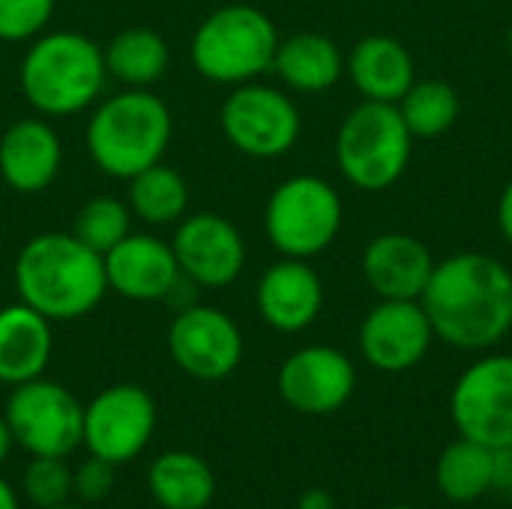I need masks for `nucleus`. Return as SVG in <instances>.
I'll use <instances>...</instances> for the list:
<instances>
[{
  "label": "nucleus",
  "mask_w": 512,
  "mask_h": 509,
  "mask_svg": "<svg viewBox=\"0 0 512 509\" xmlns=\"http://www.w3.org/2000/svg\"><path fill=\"white\" fill-rule=\"evenodd\" d=\"M432 330L453 348L486 351L512 330V270L483 252L435 261L420 297Z\"/></svg>",
  "instance_id": "nucleus-1"
},
{
  "label": "nucleus",
  "mask_w": 512,
  "mask_h": 509,
  "mask_svg": "<svg viewBox=\"0 0 512 509\" xmlns=\"http://www.w3.org/2000/svg\"><path fill=\"white\" fill-rule=\"evenodd\" d=\"M18 300L48 321H75L108 294L105 261L75 234L45 231L30 237L12 267Z\"/></svg>",
  "instance_id": "nucleus-2"
},
{
  "label": "nucleus",
  "mask_w": 512,
  "mask_h": 509,
  "mask_svg": "<svg viewBox=\"0 0 512 509\" xmlns=\"http://www.w3.org/2000/svg\"><path fill=\"white\" fill-rule=\"evenodd\" d=\"M174 120L168 105L147 87H129L96 105L87 123V153L108 177L129 180L162 162Z\"/></svg>",
  "instance_id": "nucleus-3"
},
{
  "label": "nucleus",
  "mask_w": 512,
  "mask_h": 509,
  "mask_svg": "<svg viewBox=\"0 0 512 509\" xmlns=\"http://www.w3.org/2000/svg\"><path fill=\"white\" fill-rule=\"evenodd\" d=\"M105 78L102 48L75 30L36 36L21 60L24 99L48 117H69L90 108L99 99Z\"/></svg>",
  "instance_id": "nucleus-4"
},
{
  "label": "nucleus",
  "mask_w": 512,
  "mask_h": 509,
  "mask_svg": "<svg viewBox=\"0 0 512 509\" xmlns=\"http://www.w3.org/2000/svg\"><path fill=\"white\" fill-rule=\"evenodd\" d=\"M279 33L273 18L252 3H228L210 12L192 36L195 69L216 84H246L273 69Z\"/></svg>",
  "instance_id": "nucleus-5"
},
{
  "label": "nucleus",
  "mask_w": 512,
  "mask_h": 509,
  "mask_svg": "<svg viewBox=\"0 0 512 509\" xmlns=\"http://www.w3.org/2000/svg\"><path fill=\"white\" fill-rule=\"evenodd\" d=\"M411 144L414 135L405 126L399 105L366 99L336 132V165L351 186L381 192L408 171Z\"/></svg>",
  "instance_id": "nucleus-6"
},
{
  "label": "nucleus",
  "mask_w": 512,
  "mask_h": 509,
  "mask_svg": "<svg viewBox=\"0 0 512 509\" xmlns=\"http://www.w3.org/2000/svg\"><path fill=\"white\" fill-rule=\"evenodd\" d=\"M342 213V198L324 177L297 174L273 189L264 207V231L282 258L309 261L339 237Z\"/></svg>",
  "instance_id": "nucleus-7"
},
{
  "label": "nucleus",
  "mask_w": 512,
  "mask_h": 509,
  "mask_svg": "<svg viewBox=\"0 0 512 509\" xmlns=\"http://www.w3.org/2000/svg\"><path fill=\"white\" fill-rule=\"evenodd\" d=\"M6 423L15 444L30 456L66 459L81 447L84 408L66 387L33 378L12 390L6 402Z\"/></svg>",
  "instance_id": "nucleus-8"
},
{
  "label": "nucleus",
  "mask_w": 512,
  "mask_h": 509,
  "mask_svg": "<svg viewBox=\"0 0 512 509\" xmlns=\"http://www.w3.org/2000/svg\"><path fill=\"white\" fill-rule=\"evenodd\" d=\"M300 108L270 84H237L222 105V132L234 150L252 159L285 156L300 138Z\"/></svg>",
  "instance_id": "nucleus-9"
},
{
  "label": "nucleus",
  "mask_w": 512,
  "mask_h": 509,
  "mask_svg": "<svg viewBox=\"0 0 512 509\" xmlns=\"http://www.w3.org/2000/svg\"><path fill=\"white\" fill-rule=\"evenodd\" d=\"M450 414L462 438L492 450L512 447V357L492 354L462 372L450 396Z\"/></svg>",
  "instance_id": "nucleus-10"
},
{
  "label": "nucleus",
  "mask_w": 512,
  "mask_h": 509,
  "mask_svg": "<svg viewBox=\"0 0 512 509\" xmlns=\"http://www.w3.org/2000/svg\"><path fill=\"white\" fill-rule=\"evenodd\" d=\"M156 429V402L138 384H114L84 408L81 447L111 465H126L150 444Z\"/></svg>",
  "instance_id": "nucleus-11"
},
{
  "label": "nucleus",
  "mask_w": 512,
  "mask_h": 509,
  "mask_svg": "<svg viewBox=\"0 0 512 509\" xmlns=\"http://www.w3.org/2000/svg\"><path fill=\"white\" fill-rule=\"evenodd\" d=\"M168 351L186 375L198 381H222L243 360V336L222 309L189 306L168 330Z\"/></svg>",
  "instance_id": "nucleus-12"
},
{
  "label": "nucleus",
  "mask_w": 512,
  "mask_h": 509,
  "mask_svg": "<svg viewBox=\"0 0 512 509\" xmlns=\"http://www.w3.org/2000/svg\"><path fill=\"white\" fill-rule=\"evenodd\" d=\"M180 276L204 288L231 285L246 264V243L237 225L219 213H195L177 222L171 240Z\"/></svg>",
  "instance_id": "nucleus-13"
},
{
  "label": "nucleus",
  "mask_w": 512,
  "mask_h": 509,
  "mask_svg": "<svg viewBox=\"0 0 512 509\" xmlns=\"http://www.w3.org/2000/svg\"><path fill=\"white\" fill-rule=\"evenodd\" d=\"M435 330L420 300H381L360 324V351L381 372H408L432 348Z\"/></svg>",
  "instance_id": "nucleus-14"
},
{
  "label": "nucleus",
  "mask_w": 512,
  "mask_h": 509,
  "mask_svg": "<svg viewBox=\"0 0 512 509\" xmlns=\"http://www.w3.org/2000/svg\"><path fill=\"white\" fill-rule=\"evenodd\" d=\"M279 396L300 414H333L339 411L357 387L354 363L327 345H309L291 354L279 369Z\"/></svg>",
  "instance_id": "nucleus-15"
},
{
  "label": "nucleus",
  "mask_w": 512,
  "mask_h": 509,
  "mask_svg": "<svg viewBox=\"0 0 512 509\" xmlns=\"http://www.w3.org/2000/svg\"><path fill=\"white\" fill-rule=\"evenodd\" d=\"M102 261L108 288L135 303L165 300L180 282L171 243L153 234H126L111 252L102 255Z\"/></svg>",
  "instance_id": "nucleus-16"
},
{
  "label": "nucleus",
  "mask_w": 512,
  "mask_h": 509,
  "mask_svg": "<svg viewBox=\"0 0 512 509\" xmlns=\"http://www.w3.org/2000/svg\"><path fill=\"white\" fill-rule=\"evenodd\" d=\"M255 303L261 318L279 333H300L315 324L324 306L321 276L300 258H282L258 282Z\"/></svg>",
  "instance_id": "nucleus-17"
},
{
  "label": "nucleus",
  "mask_w": 512,
  "mask_h": 509,
  "mask_svg": "<svg viewBox=\"0 0 512 509\" xmlns=\"http://www.w3.org/2000/svg\"><path fill=\"white\" fill-rule=\"evenodd\" d=\"M360 267L366 285L381 300H420L432 279L435 258L423 240L390 231L366 246Z\"/></svg>",
  "instance_id": "nucleus-18"
},
{
  "label": "nucleus",
  "mask_w": 512,
  "mask_h": 509,
  "mask_svg": "<svg viewBox=\"0 0 512 509\" xmlns=\"http://www.w3.org/2000/svg\"><path fill=\"white\" fill-rule=\"evenodd\" d=\"M60 162V135L45 120H15L0 138V177L12 192L36 195L48 189L60 171Z\"/></svg>",
  "instance_id": "nucleus-19"
},
{
  "label": "nucleus",
  "mask_w": 512,
  "mask_h": 509,
  "mask_svg": "<svg viewBox=\"0 0 512 509\" xmlns=\"http://www.w3.org/2000/svg\"><path fill=\"white\" fill-rule=\"evenodd\" d=\"M54 336L51 321L30 309L27 303H12L0 309V381L3 384H27L42 378L51 360Z\"/></svg>",
  "instance_id": "nucleus-20"
},
{
  "label": "nucleus",
  "mask_w": 512,
  "mask_h": 509,
  "mask_svg": "<svg viewBox=\"0 0 512 509\" xmlns=\"http://www.w3.org/2000/svg\"><path fill=\"white\" fill-rule=\"evenodd\" d=\"M354 87L372 102H399L417 81L411 51L393 36H366L348 54Z\"/></svg>",
  "instance_id": "nucleus-21"
},
{
  "label": "nucleus",
  "mask_w": 512,
  "mask_h": 509,
  "mask_svg": "<svg viewBox=\"0 0 512 509\" xmlns=\"http://www.w3.org/2000/svg\"><path fill=\"white\" fill-rule=\"evenodd\" d=\"M273 72L282 84L300 93H324L345 75V57L330 36L297 33L279 42L273 57Z\"/></svg>",
  "instance_id": "nucleus-22"
},
{
  "label": "nucleus",
  "mask_w": 512,
  "mask_h": 509,
  "mask_svg": "<svg viewBox=\"0 0 512 509\" xmlns=\"http://www.w3.org/2000/svg\"><path fill=\"white\" fill-rule=\"evenodd\" d=\"M150 495L162 509H204L216 495L210 465L186 450L162 453L147 474Z\"/></svg>",
  "instance_id": "nucleus-23"
},
{
  "label": "nucleus",
  "mask_w": 512,
  "mask_h": 509,
  "mask_svg": "<svg viewBox=\"0 0 512 509\" xmlns=\"http://www.w3.org/2000/svg\"><path fill=\"white\" fill-rule=\"evenodd\" d=\"M105 69L111 78H117L126 87H150L156 84L171 63L168 42L162 33L150 27H129L120 30L105 48Z\"/></svg>",
  "instance_id": "nucleus-24"
},
{
  "label": "nucleus",
  "mask_w": 512,
  "mask_h": 509,
  "mask_svg": "<svg viewBox=\"0 0 512 509\" xmlns=\"http://www.w3.org/2000/svg\"><path fill=\"white\" fill-rule=\"evenodd\" d=\"M495 465H498V450L477 444L471 438H459L441 453L435 480L450 501L471 504L495 486Z\"/></svg>",
  "instance_id": "nucleus-25"
},
{
  "label": "nucleus",
  "mask_w": 512,
  "mask_h": 509,
  "mask_svg": "<svg viewBox=\"0 0 512 509\" xmlns=\"http://www.w3.org/2000/svg\"><path fill=\"white\" fill-rule=\"evenodd\" d=\"M189 186L183 174L165 162H156L129 177V210L147 225H174L186 216Z\"/></svg>",
  "instance_id": "nucleus-26"
},
{
  "label": "nucleus",
  "mask_w": 512,
  "mask_h": 509,
  "mask_svg": "<svg viewBox=\"0 0 512 509\" xmlns=\"http://www.w3.org/2000/svg\"><path fill=\"white\" fill-rule=\"evenodd\" d=\"M396 105L414 138H438L450 132L462 111L459 93L438 78L414 81Z\"/></svg>",
  "instance_id": "nucleus-27"
},
{
  "label": "nucleus",
  "mask_w": 512,
  "mask_h": 509,
  "mask_svg": "<svg viewBox=\"0 0 512 509\" xmlns=\"http://www.w3.org/2000/svg\"><path fill=\"white\" fill-rule=\"evenodd\" d=\"M129 225H132V210H129L123 201L105 195V198H90V201L78 210V216H75V231H72V234H75L84 246H90L93 252L105 255V252H111L126 234H132Z\"/></svg>",
  "instance_id": "nucleus-28"
},
{
  "label": "nucleus",
  "mask_w": 512,
  "mask_h": 509,
  "mask_svg": "<svg viewBox=\"0 0 512 509\" xmlns=\"http://www.w3.org/2000/svg\"><path fill=\"white\" fill-rule=\"evenodd\" d=\"M24 495L30 504L42 509L66 504L72 495V471L66 468V459L33 456L24 471Z\"/></svg>",
  "instance_id": "nucleus-29"
},
{
  "label": "nucleus",
  "mask_w": 512,
  "mask_h": 509,
  "mask_svg": "<svg viewBox=\"0 0 512 509\" xmlns=\"http://www.w3.org/2000/svg\"><path fill=\"white\" fill-rule=\"evenodd\" d=\"M54 0H0V42H27L45 33Z\"/></svg>",
  "instance_id": "nucleus-30"
},
{
  "label": "nucleus",
  "mask_w": 512,
  "mask_h": 509,
  "mask_svg": "<svg viewBox=\"0 0 512 509\" xmlns=\"http://www.w3.org/2000/svg\"><path fill=\"white\" fill-rule=\"evenodd\" d=\"M114 483H117V465H111V462H105V459H96V456H90V459L75 471V477H72L75 495H78L81 501H87V504L105 501V498L111 495Z\"/></svg>",
  "instance_id": "nucleus-31"
},
{
  "label": "nucleus",
  "mask_w": 512,
  "mask_h": 509,
  "mask_svg": "<svg viewBox=\"0 0 512 509\" xmlns=\"http://www.w3.org/2000/svg\"><path fill=\"white\" fill-rule=\"evenodd\" d=\"M498 225H501L504 240L512 246V180L507 183V189L501 192V201H498Z\"/></svg>",
  "instance_id": "nucleus-32"
},
{
  "label": "nucleus",
  "mask_w": 512,
  "mask_h": 509,
  "mask_svg": "<svg viewBox=\"0 0 512 509\" xmlns=\"http://www.w3.org/2000/svg\"><path fill=\"white\" fill-rule=\"evenodd\" d=\"M300 509H336L333 507V498L321 489H312L300 498Z\"/></svg>",
  "instance_id": "nucleus-33"
},
{
  "label": "nucleus",
  "mask_w": 512,
  "mask_h": 509,
  "mask_svg": "<svg viewBox=\"0 0 512 509\" xmlns=\"http://www.w3.org/2000/svg\"><path fill=\"white\" fill-rule=\"evenodd\" d=\"M12 444H15V438H12V429H9L6 417H0V465L9 459V453H12Z\"/></svg>",
  "instance_id": "nucleus-34"
},
{
  "label": "nucleus",
  "mask_w": 512,
  "mask_h": 509,
  "mask_svg": "<svg viewBox=\"0 0 512 509\" xmlns=\"http://www.w3.org/2000/svg\"><path fill=\"white\" fill-rule=\"evenodd\" d=\"M0 509H18V495L3 477H0Z\"/></svg>",
  "instance_id": "nucleus-35"
},
{
  "label": "nucleus",
  "mask_w": 512,
  "mask_h": 509,
  "mask_svg": "<svg viewBox=\"0 0 512 509\" xmlns=\"http://www.w3.org/2000/svg\"><path fill=\"white\" fill-rule=\"evenodd\" d=\"M45 509H81V507H75V504H69V501H66V504H57V507H45Z\"/></svg>",
  "instance_id": "nucleus-36"
},
{
  "label": "nucleus",
  "mask_w": 512,
  "mask_h": 509,
  "mask_svg": "<svg viewBox=\"0 0 512 509\" xmlns=\"http://www.w3.org/2000/svg\"><path fill=\"white\" fill-rule=\"evenodd\" d=\"M507 51H510V60H512V24H510V33H507Z\"/></svg>",
  "instance_id": "nucleus-37"
},
{
  "label": "nucleus",
  "mask_w": 512,
  "mask_h": 509,
  "mask_svg": "<svg viewBox=\"0 0 512 509\" xmlns=\"http://www.w3.org/2000/svg\"><path fill=\"white\" fill-rule=\"evenodd\" d=\"M393 509H417V507H393Z\"/></svg>",
  "instance_id": "nucleus-38"
}]
</instances>
